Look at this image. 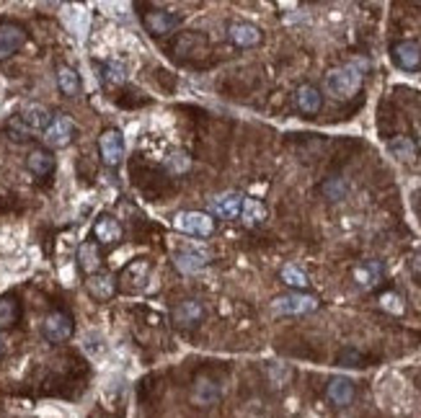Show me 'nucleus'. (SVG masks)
Wrapping results in <instances>:
<instances>
[{
    "mask_svg": "<svg viewBox=\"0 0 421 418\" xmlns=\"http://www.w3.org/2000/svg\"><path fill=\"white\" fill-rule=\"evenodd\" d=\"M365 68L367 65H362V62H349L344 68L331 70V73L326 75V91L333 98H339V101H347V98L357 96L362 88V78H365V75H362Z\"/></svg>",
    "mask_w": 421,
    "mask_h": 418,
    "instance_id": "obj_1",
    "label": "nucleus"
},
{
    "mask_svg": "<svg viewBox=\"0 0 421 418\" xmlns=\"http://www.w3.org/2000/svg\"><path fill=\"white\" fill-rule=\"evenodd\" d=\"M272 310L277 315H308V312L318 310V300L313 295H303V292H290V295L274 300Z\"/></svg>",
    "mask_w": 421,
    "mask_h": 418,
    "instance_id": "obj_2",
    "label": "nucleus"
},
{
    "mask_svg": "<svg viewBox=\"0 0 421 418\" xmlns=\"http://www.w3.org/2000/svg\"><path fill=\"white\" fill-rule=\"evenodd\" d=\"M173 225L181 233H189V235H199V238L212 235V230H215V220L210 215H204V212H178Z\"/></svg>",
    "mask_w": 421,
    "mask_h": 418,
    "instance_id": "obj_3",
    "label": "nucleus"
},
{
    "mask_svg": "<svg viewBox=\"0 0 421 418\" xmlns=\"http://www.w3.org/2000/svg\"><path fill=\"white\" fill-rule=\"evenodd\" d=\"M41 333L52 344H62L73 336V317L65 315V312H49L41 323Z\"/></svg>",
    "mask_w": 421,
    "mask_h": 418,
    "instance_id": "obj_4",
    "label": "nucleus"
},
{
    "mask_svg": "<svg viewBox=\"0 0 421 418\" xmlns=\"http://www.w3.org/2000/svg\"><path fill=\"white\" fill-rule=\"evenodd\" d=\"M98 150H101V158L106 165H119L124 160V137L119 129H106L101 137H98Z\"/></svg>",
    "mask_w": 421,
    "mask_h": 418,
    "instance_id": "obj_5",
    "label": "nucleus"
},
{
    "mask_svg": "<svg viewBox=\"0 0 421 418\" xmlns=\"http://www.w3.org/2000/svg\"><path fill=\"white\" fill-rule=\"evenodd\" d=\"M73 137H75V124L70 116H55L52 124L44 129V140H47L49 148H68Z\"/></svg>",
    "mask_w": 421,
    "mask_h": 418,
    "instance_id": "obj_6",
    "label": "nucleus"
},
{
    "mask_svg": "<svg viewBox=\"0 0 421 418\" xmlns=\"http://www.w3.org/2000/svg\"><path fill=\"white\" fill-rule=\"evenodd\" d=\"M143 24L150 34L163 36V34H171L173 29H178L181 16L173 14V11H150V14L143 16Z\"/></svg>",
    "mask_w": 421,
    "mask_h": 418,
    "instance_id": "obj_7",
    "label": "nucleus"
},
{
    "mask_svg": "<svg viewBox=\"0 0 421 418\" xmlns=\"http://www.w3.org/2000/svg\"><path fill=\"white\" fill-rule=\"evenodd\" d=\"M202 320H204V305L199 302V300H194V297L183 300V302H178L176 307H173V323H176L178 328H194V325H199Z\"/></svg>",
    "mask_w": 421,
    "mask_h": 418,
    "instance_id": "obj_8",
    "label": "nucleus"
},
{
    "mask_svg": "<svg viewBox=\"0 0 421 418\" xmlns=\"http://www.w3.org/2000/svg\"><path fill=\"white\" fill-rule=\"evenodd\" d=\"M240 209H243V196L235 191L220 194L210 202V212L220 220H235V217H240Z\"/></svg>",
    "mask_w": 421,
    "mask_h": 418,
    "instance_id": "obj_9",
    "label": "nucleus"
},
{
    "mask_svg": "<svg viewBox=\"0 0 421 418\" xmlns=\"http://www.w3.org/2000/svg\"><path fill=\"white\" fill-rule=\"evenodd\" d=\"M52 119H55V116L49 114V108L41 106V103H29L19 116V122L24 124L26 132H44V129L52 124Z\"/></svg>",
    "mask_w": 421,
    "mask_h": 418,
    "instance_id": "obj_10",
    "label": "nucleus"
},
{
    "mask_svg": "<svg viewBox=\"0 0 421 418\" xmlns=\"http://www.w3.org/2000/svg\"><path fill=\"white\" fill-rule=\"evenodd\" d=\"M26 44V31L19 24H3L0 26V60L11 57Z\"/></svg>",
    "mask_w": 421,
    "mask_h": 418,
    "instance_id": "obj_11",
    "label": "nucleus"
},
{
    "mask_svg": "<svg viewBox=\"0 0 421 418\" xmlns=\"http://www.w3.org/2000/svg\"><path fill=\"white\" fill-rule=\"evenodd\" d=\"M390 54L398 68L403 70H419L421 68V47L416 41H395L390 47Z\"/></svg>",
    "mask_w": 421,
    "mask_h": 418,
    "instance_id": "obj_12",
    "label": "nucleus"
},
{
    "mask_svg": "<svg viewBox=\"0 0 421 418\" xmlns=\"http://www.w3.org/2000/svg\"><path fill=\"white\" fill-rule=\"evenodd\" d=\"M326 395H328V400H331L333 405L344 408V405H349L354 400V395H357V387H354V382L349 377H341V374H336V377L328 379Z\"/></svg>",
    "mask_w": 421,
    "mask_h": 418,
    "instance_id": "obj_13",
    "label": "nucleus"
},
{
    "mask_svg": "<svg viewBox=\"0 0 421 418\" xmlns=\"http://www.w3.org/2000/svg\"><path fill=\"white\" fill-rule=\"evenodd\" d=\"M295 106L303 111V114H318L320 106H323V93L318 88L310 86V83H303V86L295 91Z\"/></svg>",
    "mask_w": 421,
    "mask_h": 418,
    "instance_id": "obj_14",
    "label": "nucleus"
},
{
    "mask_svg": "<svg viewBox=\"0 0 421 418\" xmlns=\"http://www.w3.org/2000/svg\"><path fill=\"white\" fill-rule=\"evenodd\" d=\"M220 398H223L220 384L212 382V379H207V377H199L197 382H194V387H191V403H194V405H202V408H207V405L218 403Z\"/></svg>",
    "mask_w": 421,
    "mask_h": 418,
    "instance_id": "obj_15",
    "label": "nucleus"
},
{
    "mask_svg": "<svg viewBox=\"0 0 421 418\" xmlns=\"http://www.w3.org/2000/svg\"><path fill=\"white\" fill-rule=\"evenodd\" d=\"M228 34H230L233 44H238V47H243V49L256 47L258 41H261V29L248 24V21H235V24H230Z\"/></svg>",
    "mask_w": 421,
    "mask_h": 418,
    "instance_id": "obj_16",
    "label": "nucleus"
},
{
    "mask_svg": "<svg viewBox=\"0 0 421 418\" xmlns=\"http://www.w3.org/2000/svg\"><path fill=\"white\" fill-rule=\"evenodd\" d=\"M93 235H96L98 243L114 245V243L122 240V225L116 223L114 217H101V220L93 225Z\"/></svg>",
    "mask_w": 421,
    "mask_h": 418,
    "instance_id": "obj_17",
    "label": "nucleus"
},
{
    "mask_svg": "<svg viewBox=\"0 0 421 418\" xmlns=\"http://www.w3.org/2000/svg\"><path fill=\"white\" fill-rule=\"evenodd\" d=\"M86 290L96 300H111L116 292V282L109 274H91L88 282H86Z\"/></svg>",
    "mask_w": 421,
    "mask_h": 418,
    "instance_id": "obj_18",
    "label": "nucleus"
},
{
    "mask_svg": "<svg viewBox=\"0 0 421 418\" xmlns=\"http://www.w3.org/2000/svg\"><path fill=\"white\" fill-rule=\"evenodd\" d=\"M26 168L34 175H39V178H44V175L55 170V156L47 153V150H31L26 158Z\"/></svg>",
    "mask_w": 421,
    "mask_h": 418,
    "instance_id": "obj_19",
    "label": "nucleus"
},
{
    "mask_svg": "<svg viewBox=\"0 0 421 418\" xmlns=\"http://www.w3.org/2000/svg\"><path fill=\"white\" fill-rule=\"evenodd\" d=\"M269 217V212H266V204L258 202V199H243V209H240V220H243V225H248V228H256V225H261Z\"/></svg>",
    "mask_w": 421,
    "mask_h": 418,
    "instance_id": "obj_20",
    "label": "nucleus"
},
{
    "mask_svg": "<svg viewBox=\"0 0 421 418\" xmlns=\"http://www.w3.org/2000/svg\"><path fill=\"white\" fill-rule=\"evenodd\" d=\"M78 263L86 274H98V266H101V253H98V245L96 243H81L78 248Z\"/></svg>",
    "mask_w": 421,
    "mask_h": 418,
    "instance_id": "obj_21",
    "label": "nucleus"
},
{
    "mask_svg": "<svg viewBox=\"0 0 421 418\" xmlns=\"http://www.w3.org/2000/svg\"><path fill=\"white\" fill-rule=\"evenodd\" d=\"M176 266L183 274H197V271H202L207 266V256L197 253V250H183V253L176 256Z\"/></svg>",
    "mask_w": 421,
    "mask_h": 418,
    "instance_id": "obj_22",
    "label": "nucleus"
},
{
    "mask_svg": "<svg viewBox=\"0 0 421 418\" xmlns=\"http://www.w3.org/2000/svg\"><path fill=\"white\" fill-rule=\"evenodd\" d=\"M320 194L326 196L328 202H341V199H347V194H349V183L344 181L341 175H331V178L323 181Z\"/></svg>",
    "mask_w": 421,
    "mask_h": 418,
    "instance_id": "obj_23",
    "label": "nucleus"
},
{
    "mask_svg": "<svg viewBox=\"0 0 421 418\" xmlns=\"http://www.w3.org/2000/svg\"><path fill=\"white\" fill-rule=\"evenodd\" d=\"M382 277V263L380 261H367L362 263L360 269L354 271V279L362 284V287H375Z\"/></svg>",
    "mask_w": 421,
    "mask_h": 418,
    "instance_id": "obj_24",
    "label": "nucleus"
},
{
    "mask_svg": "<svg viewBox=\"0 0 421 418\" xmlns=\"http://www.w3.org/2000/svg\"><path fill=\"white\" fill-rule=\"evenodd\" d=\"M57 86L65 96H78L81 93V75L75 73L73 68H60L57 70Z\"/></svg>",
    "mask_w": 421,
    "mask_h": 418,
    "instance_id": "obj_25",
    "label": "nucleus"
},
{
    "mask_svg": "<svg viewBox=\"0 0 421 418\" xmlns=\"http://www.w3.org/2000/svg\"><path fill=\"white\" fill-rule=\"evenodd\" d=\"M387 150L403 163H411L416 158V145H414V140H408V137H395V140H390L387 142Z\"/></svg>",
    "mask_w": 421,
    "mask_h": 418,
    "instance_id": "obj_26",
    "label": "nucleus"
},
{
    "mask_svg": "<svg viewBox=\"0 0 421 418\" xmlns=\"http://www.w3.org/2000/svg\"><path fill=\"white\" fill-rule=\"evenodd\" d=\"M282 282L287 284V287H295V290H305L308 284V274L300 266H295V263H290V266H285L282 269Z\"/></svg>",
    "mask_w": 421,
    "mask_h": 418,
    "instance_id": "obj_27",
    "label": "nucleus"
},
{
    "mask_svg": "<svg viewBox=\"0 0 421 418\" xmlns=\"http://www.w3.org/2000/svg\"><path fill=\"white\" fill-rule=\"evenodd\" d=\"M19 320V302L14 297H0V328H8Z\"/></svg>",
    "mask_w": 421,
    "mask_h": 418,
    "instance_id": "obj_28",
    "label": "nucleus"
},
{
    "mask_svg": "<svg viewBox=\"0 0 421 418\" xmlns=\"http://www.w3.org/2000/svg\"><path fill=\"white\" fill-rule=\"evenodd\" d=\"M103 75H106V81L109 83H124L127 81V68H124V62H106V68H103Z\"/></svg>",
    "mask_w": 421,
    "mask_h": 418,
    "instance_id": "obj_29",
    "label": "nucleus"
},
{
    "mask_svg": "<svg viewBox=\"0 0 421 418\" xmlns=\"http://www.w3.org/2000/svg\"><path fill=\"white\" fill-rule=\"evenodd\" d=\"M339 365H344V367H362V365H365V357H362L357 349H344L339 354Z\"/></svg>",
    "mask_w": 421,
    "mask_h": 418,
    "instance_id": "obj_30",
    "label": "nucleus"
},
{
    "mask_svg": "<svg viewBox=\"0 0 421 418\" xmlns=\"http://www.w3.org/2000/svg\"><path fill=\"white\" fill-rule=\"evenodd\" d=\"M380 302H382V307H385V310H390V312H403L401 297H398V295H382V297H380Z\"/></svg>",
    "mask_w": 421,
    "mask_h": 418,
    "instance_id": "obj_31",
    "label": "nucleus"
},
{
    "mask_svg": "<svg viewBox=\"0 0 421 418\" xmlns=\"http://www.w3.org/2000/svg\"><path fill=\"white\" fill-rule=\"evenodd\" d=\"M189 158L183 156V153H176V156H171V160H168V168L171 170H178V173H181V170H189Z\"/></svg>",
    "mask_w": 421,
    "mask_h": 418,
    "instance_id": "obj_32",
    "label": "nucleus"
},
{
    "mask_svg": "<svg viewBox=\"0 0 421 418\" xmlns=\"http://www.w3.org/2000/svg\"><path fill=\"white\" fill-rule=\"evenodd\" d=\"M269 374H272L277 384H282V382H287V379H290V369H287V367H272V369H269Z\"/></svg>",
    "mask_w": 421,
    "mask_h": 418,
    "instance_id": "obj_33",
    "label": "nucleus"
},
{
    "mask_svg": "<svg viewBox=\"0 0 421 418\" xmlns=\"http://www.w3.org/2000/svg\"><path fill=\"white\" fill-rule=\"evenodd\" d=\"M411 269H414V274H419L421 277V250L411 256Z\"/></svg>",
    "mask_w": 421,
    "mask_h": 418,
    "instance_id": "obj_34",
    "label": "nucleus"
}]
</instances>
